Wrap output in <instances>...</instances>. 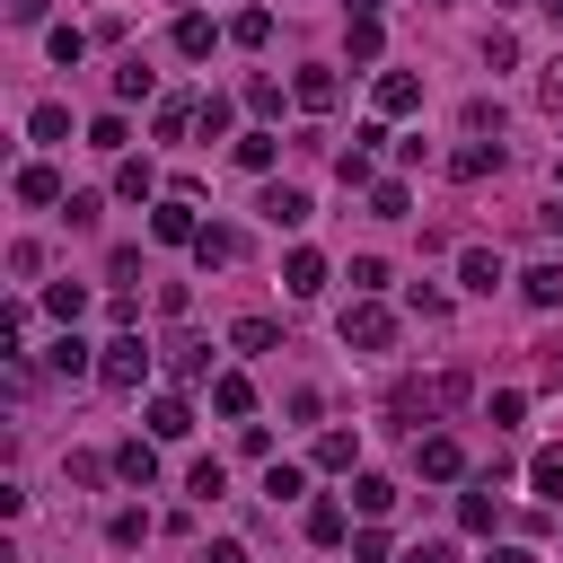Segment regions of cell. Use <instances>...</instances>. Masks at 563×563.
<instances>
[{
	"label": "cell",
	"mask_w": 563,
	"mask_h": 563,
	"mask_svg": "<svg viewBox=\"0 0 563 563\" xmlns=\"http://www.w3.org/2000/svg\"><path fill=\"white\" fill-rule=\"evenodd\" d=\"M62 475H70V484H106V475H114V457H97V449H70V466H62Z\"/></svg>",
	"instance_id": "cell-36"
},
{
	"label": "cell",
	"mask_w": 563,
	"mask_h": 563,
	"mask_svg": "<svg viewBox=\"0 0 563 563\" xmlns=\"http://www.w3.org/2000/svg\"><path fill=\"white\" fill-rule=\"evenodd\" d=\"M9 273H18V282H35V273H44V246H35V238H18V246H9Z\"/></svg>",
	"instance_id": "cell-46"
},
{
	"label": "cell",
	"mask_w": 563,
	"mask_h": 563,
	"mask_svg": "<svg viewBox=\"0 0 563 563\" xmlns=\"http://www.w3.org/2000/svg\"><path fill=\"white\" fill-rule=\"evenodd\" d=\"M141 422H150V440H185V431H194V405H185V396H150Z\"/></svg>",
	"instance_id": "cell-14"
},
{
	"label": "cell",
	"mask_w": 563,
	"mask_h": 563,
	"mask_svg": "<svg viewBox=\"0 0 563 563\" xmlns=\"http://www.w3.org/2000/svg\"><path fill=\"white\" fill-rule=\"evenodd\" d=\"M246 114H264V123L282 114V79H273V70H255V79H246Z\"/></svg>",
	"instance_id": "cell-33"
},
{
	"label": "cell",
	"mask_w": 563,
	"mask_h": 563,
	"mask_svg": "<svg viewBox=\"0 0 563 563\" xmlns=\"http://www.w3.org/2000/svg\"><path fill=\"white\" fill-rule=\"evenodd\" d=\"M501 167V141H466V150H449V176L457 185H475V176H493Z\"/></svg>",
	"instance_id": "cell-16"
},
{
	"label": "cell",
	"mask_w": 563,
	"mask_h": 563,
	"mask_svg": "<svg viewBox=\"0 0 563 563\" xmlns=\"http://www.w3.org/2000/svg\"><path fill=\"white\" fill-rule=\"evenodd\" d=\"M537 9H545V18H554V26H563V0H537Z\"/></svg>",
	"instance_id": "cell-56"
},
{
	"label": "cell",
	"mask_w": 563,
	"mask_h": 563,
	"mask_svg": "<svg viewBox=\"0 0 563 563\" xmlns=\"http://www.w3.org/2000/svg\"><path fill=\"white\" fill-rule=\"evenodd\" d=\"M308 457H317L325 475H352V466H361V440H352V431H317V449H308Z\"/></svg>",
	"instance_id": "cell-19"
},
{
	"label": "cell",
	"mask_w": 563,
	"mask_h": 563,
	"mask_svg": "<svg viewBox=\"0 0 563 563\" xmlns=\"http://www.w3.org/2000/svg\"><path fill=\"white\" fill-rule=\"evenodd\" d=\"M26 141H44V150H53V141H70V106H53V97H44V106L26 114Z\"/></svg>",
	"instance_id": "cell-24"
},
{
	"label": "cell",
	"mask_w": 563,
	"mask_h": 563,
	"mask_svg": "<svg viewBox=\"0 0 563 563\" xmlns=\"http://www.w3.org/2000/svg\"><path fill=\"white\" fill-rule=\"evenodd\" d=\"M484 563H537V554H528V545H493Z\"/></svg>",
	"instance_id": "cell-55"
},
{
	"label": "cell",
	"mask_w": 563,
	"mask_h": 563,
	"mask_svg": "<svg viewBox=\"0 0 563 563\" xmlns=\"http://www.w3.org/2000/svg\"><path fill=\"white\" fill-rule=\"evenodd\" d=\"M44 53H53V62H62V70H70V62H79V53H88V35H79V26H53V35H44Z\"/></svg>",
	"instance_id": "cell-39"
},
{
	"label": "cell",
	"mask_w": 563,
	"mask_h": 563,
	"mask_svg": "<svg viewBox=\"0 0 563 563\" xmlns=\"http://www.w3.org/2000/svg\"><path fill=\"white\" fill-rule=\"evenodd\" d=\"M519 299L528 308H563V264H528L519 273Z\"/></svg>",
	"instance_id": "cell-21"
},
{
	"label": "cell",
	"mask_w": 563,
	"mask_h": 563,
	"mask_svg": "<svg viewBox=\"0 0 563 563\" xmlns=\"http://www.w3.org/2000/svg\"><path fill=\"white\" fill-rule=\"evenodd\" d=\"M352 290L378 299V290H387V264H378V255H352Z\"/></svg>",
	"instance_id": "cell-43"
},
{
	"label": "cell",
	"mask_w": 563,
	"mask_h": 563,
	"mask_svg": "<svg viewBox=\"0 0 563 563\" xmlns=\"http://www.w3.org/2000/svg\"><path fill=\"white\" fill-rule=\"evenodd\" d=\"M528 484H537L545 501H563V449H537V457H528Z\"/></svg>",
	"instance_id": "cell-32"
},
{
	"label": "cell",
	"mask_w": 563,
	"mask_h": 563,
	"mask_svg": "<svg viewBox=\"0 0 563 563\" xmlns=\"http://www.w3.org/2000/svg\"><path fill=\"white\" fill-rule=\"evenodd\" d=\"M114 97H123V106H132V97H150V62H141V53L114 70Z\"/></svg>",
	"instance_id": "cell-41"
},
{
	"label": "cell",
	"mask_w": 563,
	"mask_h": 563,
	"mask_svg": "<svg viewBox=\"0 0 563 563\" xmlns=\"http://www.w3.org/2000/svg\"><path fill=\"white\" fill-rule=\"evenodd\" d=\"M185 493H194V501H220V493H229L220 457H194V466H185Z\"/></svg>",
	"instance_id": "cell-30"
},
{
	"label": "cell",
	"mask_w": 563,
	"mask_h": 563,
	"mask_svg": "<svg viewBox=\"0 0 563 563\" xmlns=\"http://www.w3.org/2000/svg\"><path fill=\"white\" fill-rule=\"evenodd\" d=\"M457 528H466V537H493V528H501V501H493V484L457 493Z\"/></svg>",
	"instance_id": "cell-15"
},
{
	"label": "cell",
	"mask_w": 563,
	"mask_h": 563,
	"mask_svg": "<svg viewBox=\"0 0 563 563\" xmlns=\"http://www.w3.org/2000/svg\"><path fill=\"white\" fill-rule=\"evenodd\" d=\"M114 475H123L132 493H150V484H158V440H123V449H114Z\"/></svg>",
	"instance_id": "cell-11"
},
{
	"label": "cell",
	"mask_w": 563,
	"mask_h": 563,
	"mask_svg": "<svg viewBox=\"0 0 563 563\" xmlns=\"http://www.w3.org/2000/svg\"><path fill=\"white\" fill-rule=\"evenodd\" d=\"M537 106H545V114H563V62H545V79H537Z\"/></svg>",
	"instance_id": "cell-51"
},
{
	"label": "cell",
	"mask_w": 563,
	"mask_h": 563,
	"mask_svg": "<svg viewBox=\"0 0 563 563\" xmlns=\"http://www.w3.org/2000/svg\"><path fill=\"white\" fill-rule=\"evenodd\" d=\"M211 413H229V422H246V413H255V387H246L238 369H220V378H211Z\"/></svg>",
	"instance_id": "cell-18"
},
{
	"label": "cell",
	"mask_w": 563,
	"mask_h": 563,
	"mask_svg": "<svg viewBox=\"0 0 563 563\" xmlns=\"http://www.w3.org/2000/svg\"><path fill=\"white\" fill-rule=\"evenodd\" d=\"M264 493H273V501H299V493H308V475H299V466H282V457H273V466H264Z\"/></svg>",
	"instance_id": "cell-37"
},
{
	"label": "cell",
	"mask_w": 563,
	"mask_h": 563,
	"mask_svg": "<svg viewBox=\"0 0 563 563\" xmlns=\"http://www.w3.org/2000/svg\"><path fill=\"white\" fill-rule=\"evenodd\" d=\"M238 167H255V176H264V167H273V132H246V141H238Z\"/></svg>",
	"instance_id": "cell-45"
},
{
	"label": "cell",
	"mask_w": 563,
	"mask_h": 563,
	"mask_svg": "<svg viewBox=\"0 0 563 563\" xmlns=\"http://www.w3.org/2000/svg\"><path fill=\"white\" fill-rule=\"evenodd\" d=\"M413 317H449V290L440 282H413Z\"/></svg>",
	"instance_id": "cell-48"
},
{
	"label": "cell",
	"mask_w": 563,
	"mask_h": 563,
	"mask_svg": "<svg viewBox=\"0 0 563 563\" xmlns=\"http://www.w3.org/2000/svg\"><path fill=\"white\" fill-rule=\"evenodd\" d=\"M343 343H352V352H387V343H396V317H387L378 299H352V308H343Z\"/></svg>",
	"instance_id": "cell-4"
},
{
	"label": "cell",
	"mask_w": 563,
	"mask_h": 563,
	"mask_svg": "<svg viewBox=\"0 0 563 563\" xmlns=\"http://www.w3.org/2000/svg\"><path fill=\"white\" fill-rule=\"evenodd\" d=\"M202 563H246V545H238V537H211V554H202Z\"/></svg>",
	"instance_id": "cell-53"
},
{
	"label": "cell",
	"mask_w": 563,
	"mask_h": 563,
	"mask_svg": "<svg viewBox=\"0 0 563 563\" xmlns=\"http://www.w3.org/2000/svg\"><path fill=\"white\" fill-rule=\"evenodd\" d=\"M18 202H35V211H53V202H70V185H62V167H44V158H26V167H18Z\"/></svg>",
	"instance_id": "cell-7"
},
{
	"label": "cell",
	"mask_w": 563,
	"mask_h": 563,
	"mask_svg": "<svg viewBox=\"0 0 563 563\" xmlns=\"http://www.w3.org/2000/svg\"><path fill=\"white\" fill-rule=\"evenodd\" d=\"M282 290H290V299H317V290H325V255H317V246H290V255H282Z\"/></svg>",
	"instance_id": "cell-8"
},
{
	"label": "cell",
	"mask_w": 563,
	"mask_h": 563,
	"mask_svg": "<svg viewBox=\"0 0 563 563\" xmlns=\"http://www.w3.org/2000/svg\"><path fill=\"white\" fill-rule=\"evenodd\" d=\"M167 369H176L185 387H194V378H220V369H211V343H176V352H167Z\"/></svg>",
	"instance_id": "cell-29"
},
{
	"label": "cell",
	"mask_w": 563,
	"mask_h": 563,
	"mask_svg": "<svg viewBox=\"0 0 563 563\" xmlns=\"http://www.w3.org/2000/svg\"><path fill=\"white\" fill-rule=\"evenodd\" d=\"M123 141H132L123 114H97V123H88V150H123Z\"/></svg>",
	"instance_id": "cell-42"
},
{
	"label": "cell",
	"mask_w": 563,
	"mask_h": 563,
	"mask_svg": "<svg viewBox=\"0 0 563 563\" xmlns=\"http://www.w3.org/2000/svg\"><path fill=\"white\" fill-rule=\"evenodd\" d=\"M185 123H194V106H185V97H167V106H158V141H176Z\"/></svg>",
	"instance_id": "cell-47"
},
{
	"label": "cell",
	"mask_w": 563,
	"mask_h": 563,
	"mask_svg": "<svg viewBox=\"0 0 563 563\" xmlns=\"http://www.w3.org/2000/svg\"><path fill=\"white\" fill-rule=\"evenodd\" d=\"M229 343H238V352H273V343H282V325H273V317H238V325H229Z\"/></svg>",
	"instance_id": "cell-28"
},
{
	"label": "cell",
	"mask_w": 563,
	"mask_h": 563,
	"mask_svg": "<svg viewBox=\"0 0 563 563\" xmlns=\"http://www.w3.org/2000/svg\"><path fill=\"white\" fill-rule=\"evenodd\" d=\"M343 53H352V62H378V18H352V35H343Z\"/></svg>",
	"instance_id": "cell-40"
},
{
	"label": "cell",
	"mask_w": 563,
	"mask_h": 563,
	"mask_svg": "<svg viewBox=\"0 0 563 563\" xmlns=\"http://www.w3.org/2000/svg\"><path fill=\"white\" fill-rule=\"evenodd\" d=\"M457 282L493 299V290H501V255H493V246H466V255H457Z\"/></svg>",
	"instance_id": "cell-17"
},
{
	"label": "cell",
	"mask_w": 563,
	"mask_h": 563,
	"mask_svg": "<svg viewBox=\"0 0 563 563\" xmlns=\"http://www.w3.org/2000/svg\"><path fill=\"white\" fill-rule=\"evenodd\" d=\"M53 18V0H9V26H44Z\"/></svg>",
	"instance_id": "cell-52"
},
{
	"label": "cell",
	"mask_w": 563,
	"mask_h": 563,
	"mask_svg": "<svg viewBox=\"0 0 563 563\" xmlns=\"http://www.w3.org/2000/svg\"><path fill=\"white\" fill-rule=\"evenodd\" d=\"M220 35H229V26H211L202 9H185V18H176V53H185V62H211V44H220Z\"/></svg>",
	"instance_id": "cell-12"
},
{
	"label": "cell",
	"mask_w": 563,
	"mask_h": 563,
	"mask_svg": "<svg viewBox=\"0 0 563 563\" xmlns=\"http://www.w3.org/2000/svg\"><path fill=\"white\" fill-rule=\"evenodd\" d=\"M150 238H158V246H194V238H202L194 194H158V202H150Z\"/></svg>",
	"instance_id": "cell-3"
},
{
	"label": "cell",
	"mask_w": 563,
	"mask_h": 563,
	"mask_svg": "<svg viewBox=\"0 0 563 563\" xmlns=\"http://www.w3.org/2000/svg\"><path fill=\"white\" fill-rule=\"evenodd\" d=\"M44 308H53L62 325H79V308H88V290H79V282H53V290H44Z\"/></svg>",
	"instance_id": "cell-35"
},
{
	"label": "cell",
	"mask_w": 563,
	"mask_h": 563,
	"mask_svg": "<svg viewBox=\"0 0 563 563\" xmlns=\"http://www.w3.org/2000/svg\"><path fill=\"white\" fill-rule=\"evenodd\" d=\"M229 114H238V106H229L220 88H211V97H194V132H202V141H220V132H229Z\"/></svg>",
	"instance_id": "cell-25"
},
{
	"label": "cell",
	"mask_w": 563,
	"mask_h": 563,
	"mask_svg": "<svg viewBox=\"0 0 563 563\" xmlns=\"http://www.w3.org/2000/svg\"><path fill=\"white\" fill-rule=\"evenodd\" d=\"M114 194H123V202H150V194H158L150 158H123V167H114Z\"/></svg>",
	"instance_id": "cell-26"
},
{
	"label": "cell",
	"mask_w": 563,
	"mask_h": 563,
	"mask_svg": "<svg viewBox=\"0 0 563 563\" xmlns=\"http://www.w3.org/2000/svg\"><path fill=\"white\" fill-rule=\"evenodd\" d=\"M229 44H238V53H264V44H273V9H238V18H229Z\"/></svg>",
	"instance_id": "cell-22"
},
{
	"label": "cell",
	"mask_w": 563,
	"mask_h": 563,
	"mask_svg": "<svg viewBox=\"0 0 563 563\" xmlns=\"http://www.w3.org/2000/svg\"><path fill=\"white\" fill-rule=\"evenodd\" d=\"M519 413H528V396H519V387H501V396H493V431H510Z\"/></svg>",
	"instance_id": "cell-49"
},
{
	"label": "cell",
	"mask_w": 563,
	"mask_h": 563,
	"mask_svg": "<svg viewBox=\"0 0 563 563\" xmlns=\"http://www.w3.org/2000/svg\"><path fill=\"white\" fill-rule=\"evenodd\" d=\"M290 97H299V114H334V97H343V79H334L325 62H308V70L290 79Z\"/></svg>",
	"instance_id": "cell-6"
},
{
	"label": "cell",
	"mask_w": 563,
	"mask_h": 563,
	"mask_svg": "<svg viewBox=\"0 0 563 563\" xmlns=\"http://www.w3.org/2000/svg\"><path fill=\"white\" fill-rule=\"evenodd\" d=\"M466 141H501V97H466Z\"/></svg>",
	"instance_id": "cell-23"
},
{
	"label": "cell",
	"mask_w": 563,
	"mask_h": 563,
	"mask_svg": "<svg viewBox=\"0 0 563 563\" xmlns=\"http://www.w3.org/2000/svg\"><path fill=\"white\" fill-rule=\"evenodd\" d=\"M405 211H413V194H405L396 176H378V185H369V220H405Z\"/></svg>",
	"instance_id": "cell-27"
},
{
	"label": "cell",
	"mask_w": 563,
	"mask_h": 563,
	"mask_svg": "<svg viewBox=\"0 0 563 563\" xmlns=\"http://www.w3.org/2000/svg\"><path fill=\"white\" fill-rule=\"evenodd\" d=\"M387 114H422V79L413 70H378V123Z\"/></svg>",
	"instance_id": "cell-9"
},
{
	"label": "cell",
	"mask_w": 563,
	"mask_h": 563,
	"mask_svg": "<svg viewBox=\"0 0 563 563\" xmlns=\"http://www.w3.org/2000/svg\"><path fill=\"white\" fill-rule=\"evenodd\" d=\"M141 537H150V510H114L106 519V545H141Z\"/></svg>",
	"instance_id": "cell-38"
},
{
	"label": "cell",
	"mask_w": 563,
	"mask_h": 563,
	"mask_svg": "<svg viewBox=\"0 0 563 563\" xmlns=\"http://www.w3.org/2000/svg\"><path fill=\"white\" fill-rule=\"evenodd\" d=\"M484 62H493V70H510V62H519V35H510V26H493V35H484Z\"/></svg>",
	"instance_id": "cell-44"
},
{
	"label": "cell",
	"mask_w": 563,
	"mask_h": 563,
	"mask_svg": "<svg viewBox=\"0 0 563 563\" xmlns=\"http://www.w3.org/2000/svg\"><path fill=\"white\" fill-rule=\"evenodd\" d=\"M554 185H563V158H554Z\"/></svg>",
	"instance_id": "cell-57"
},
{
	"label": "cell",
	"mask_w": 563,
	"mask_h": 563,
	"mask_svg": "<svg viewBox=\"0 0 563 563\" xmlns=\"http://www.w3.org/2000/svg\"><path fill=\"white\" fill-rule=\"evenodd\" d=\"M396 501H405V493H396L387 475H352V510H361V519H387Z\"/></svg>",
	"instance_id": "cell-20"
},
{
	"label": "cell",
	"mask_w": 563,
	"mask_h": 563,
	"mask_svg": "<svg viewBox=\"0 0 563 563\" xmlns=\"http://www.w3.org/2000/svg\"><path fill=\"white\" fill-rule=\"evenodd\" d=\"M238 255H246V238H238V229H220V220H202V238H194V264H202V273H220V264H238Z\"/></svg>",
	"instance_id": "cell-10"
},
{
	"label": "cell",
	"mask_w": 563,
	"mask_h": 563,
	"mask_svg": "<svg viewBox=\"0 0 563 563\" xmlns=\"http://www.w3.org/2000/svg\"><path fill=\"white\" fill-rule=\"evenodd\" d=\"M308 545H343V501H308Z\"/></svg>",
	"instance_id": "cell-31"
},
{
	"label": "cell",
	"mask_w": 563,
	"mask_h": 563,
	"mask_svg": "<svg viewBox=\"0 0 563 563\" xmlns=\"http://www.w3.org/2000/svg\"><path fill=\"white\" fill-rule=\"evenodd\" d=\"M405 563H457V554H449V545H440V537H422V545H413V554H405Z\"/></svg>",
	"instance_id": "cell-54"
},
{
	"label": "cell",
	"mask_w": 563,
	"mask_h": 563,
	"mask_svg": "<svg viewBox=\"0 0 563 563\" xmlns=\"http://www.w3.org/2000/svg\"><path fill=\"white\" fill-rule=\"evenodd\" d=\"M255 211H264L273 229H308V194H299V185H264V202H255Z\"/></svg>",
	"instance_id": "cell-13"
},
{
	"label": "cell",
	"mask_w": 563,
	"mask_h": 563,
	"mask_svg": "<svg viewBox=\"0 0 563 563\" xmlns=\"http://www.w3.org/2000/svg\"><path fill=\"white\" fill-rule=\"evenodd\" d=\"M44 361H53V369H62V378H79V369H97V352H88V343H79V334H62V343H53V352H44Z\"/></svg>",
	"instance_id": "cell-34"
},
{
	"label": "cell",
	"mask_w": 563,
	"mask_h": 563,
	"mask_svg": "<svg viewBox=\"0 0 563 563\" xmlns=\"http://www.w3.org/2000/svg\"><path fill=\"white\" fill-rule=\"evenodd\" d=\"M387 405H396V422H431V413H457V405H466V378H457V369H449V378H405Z\"/></svg>",
	"instance_id": "cell-1"
},
{
	"label": "cell",
	"mask_w": 563,
	"mask_h": 563,
	"mask_svg": "<svg viewBox=\"0 0 563 563\" xmlns=\"http://www.w3.org/2000/svg\"><path fill=\"white\" fill-rule=\"evenodd\" d=\"M413 466H422L431 484H457V475H466V449H457L449 431H431V440H413Z\"/></svg>",
	"instance_id": "cell-5"
},
{
	"label": "cell",
	"mask_w": 563,
	"mask_h": 563,
	"mask_svg": "<svg viewBox=\"0 0 563 563\" xmlns=\"http://www.w3.org/2000/svg\"><path fill=\"white\" fill-rule=\"evenodd\" d=\"M97 378H106V387H123V396H141V378H150V343H141V334L97 343Z\"/></svg>",
	"instance_id": "cell-2"
},
{
	"label": "cell",
	"mask_w": 563,
	"mask_h": 563,
	"mask_svg": "<svg viewBox=\"0 0 563 563\" xmlns=\"http://www.w3.org/2000/svg\"><path fill=\"white\" fill-rule=\"evenodd\" d=\"M352 563H387V528H361L352 537Z\"/></svg>",
	"instance_id": "cell-50"
}]
</instances>
